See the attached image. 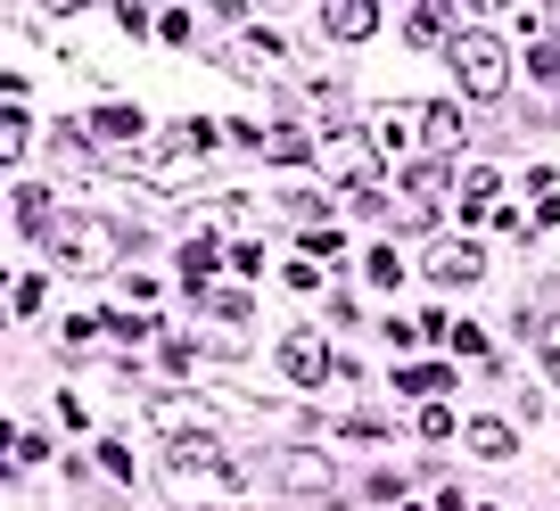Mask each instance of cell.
I'll return each instance as SVG.
<instances>
[{
  "label": "cell",
  "instance_id": "1",
  "mask_svg": "<svg viewBox=\"0 0 560 511\" xmlns=\"http://www.w3.org/2000/svg\"><path fill=\"white\" fill-rule=\"evenodd\" d=\"M41 247H50V265H66V272H108L115 265V231L92 223V215H50V223H41Z\"/></svg>",
  "mask_w": 560,
  "mask_h": 511
},
{
  "label": "cell",
  "instance_id": "2",
  "mask_svg": "<svg viewBox=\"0 0 560 511\" xmlns=\"http://www.w3.org/2000/svg\"><path fill=\"white\" fill-rule=\"evenodd\" d=\"M321 157H330V173L346 182V198H372V182H379V141L363 133V124L321 115Z\"/></svg>",
  "mask_w": 560,
  "mask_h": 511
},
{
  "label": "cell",
  "instance_id": "3",
  "mask_svg": "<svg viewBox=\"0 0 560 511\" xmlns=\"http://www.w3.org/2000/svg\"><path fill=\"white\" fill-rule=\"evenodd\" d=\"M453 75H462L470 99H503V83H511L503 41L486 34V25H462V34H453Z\"/></svg>",
  "mask_w": 560,
  "mask_h": 511
},
{
  "label": "cell",
  "instance_id": "4",
  "mask_svg": "<svg viewBox=\"0 0 560 511\" xmlns=\"http://www.w3.org/2000/svg\"><path fill=\"white\" fill-rule=\"evenodd\" d=\"M198 149H206V133L182 124V133H166L149 157H141V173H149L157 190H190V182H198Z\"/></svg>",
  "mask_w": 560,
  "mask_h": 511
},
{
  "label": "cell",
  "instance_id": "5",
  "mask_svg": "<svg viewBox=\"0 0 560 511\" xmlns=\"http://www.w3.org/2000/svg\"><path fill=\"white\" fill-rule=\"evenodd\" d=\"M223 66L240 83H280L289 75V50H280V34H240V41H223Z\"/></svg>",
  "mask_w": 560,
  "mask_h": 511
},
{
  "label": "cell",
  "instance_id": "6",
  "mask_svg": "<svg viewBox=\"0 0 560 511\" xmlns=\"http://www.w3.org/2000/svg\"><path fill=\"white\" fill-rule=\"evenodd\" d=\"M149 421L166 437H215V404H198V397H157Z\"/></svg>",
  "mask_w": 560,
  "mask_h": 511
},
{
  "label": "cell",
  "instance_id": "7",
  "mask_svg": "<svg viewBox=\"0 0 560 511\" xmlns=\"http://www.w3.org/2000/svg\"><path fill=\"white\" fill-rule=\"evenodd\" d=\"M280 372L297 379V388H321V379H330V346H321L314 330H297V339H280Z\"/></svg>",
  "mask_w": 560,
  "mask_h": 511
},
{
  "label": "cell",
  "instance_id": "8",
  "mask_svg": "<svg viewBox=\"0 0 560 511\" xmlns=\"http://www.w3.org/2000/svg\"><path fill=\"white\" fill-rule=\"evenodd\" d=\"M166 471L173 478H223V446H215V437H173V454H166Z\"/></svg>",
  "mask_w": 560,
  "mask_h": 511
},
{
  "label": "cell",
  "instance_id": "9",
  "mask_svg": "<svg viewBox=\"0 0 560 511\" xmlns=\"http://www.w3.org/2000/svg\"><path fill=\"white\" fill-rule=\"evenodd\" d=\"M321 25H330V41H372L379 34V9H372V0H330Z\"/></svg>",
  "mask_w": 560,
  "mask_h": 511
},
{
  "label": "cell",
  "instance_id": "10",
  "mask_svg": "<svg viewBox=\"0 0 560 511\" xmlns=\"http://www.w3.org/2000/svg\"><path fill=\"white\" fill-rule=\"evenodd\" d=\"M429 281H478V247H462V240H437L429 247Z\"/></svg>",
  "mask_w": 560,
  "mask_h": 511
},
{
  "label": "cell",
  "instance_id": "11",
  "mask_svg": "<svg viewBox=\"0 0 560 511\" xmlns=\"http://www.w3.org/2000/svg\"><path fill=\"white\" fill-rule=\"evenodd\" d=\"M272 478H280V487L321 495V487H330V462H321V454H280V462H272Z\"/></svg>",
  "mask_w": 560,
  "mask_h": 511
},
{
  "label": "cell",
  "instance_id": "12",
  "mask_svg": "<svg viewBox=\"0 0 560 511\" xmlns=\"http://www.w3.org/2000/svg\"><path fill=\"white\" fill-rule=\"evenodd\" d=\"M437 182H446V173H421V182H412L404 198H395V223H412V231H429V215H437Z\"/></svg>",
  "mask_w": 560,
  "mask_h": 511
},
{
  "label": "cell",
  "instance_id": "13",
  "mask_svg": "<svg viewBox=\"0 0 560 511\" xmlns=\"http://www.w3.org/2000/svg\"><path fill=\"white\" fill-rule=\"evenodd\" d=\"M92 133H99V141H141V108L108 99V108H92Z\"/></svg>",
  "mask_w": 560,
  "mask_h": 511
},
{
  "label": "cell",
  "instance_id": "14",
  "mask_svg": "<svg viewBox=\"0 0 560 511\" xmlns=\"http://www.w3.org/2000/svg\"><path fill=\"white\" fill-rule=\"evenodd\" d=\"M462 437H470V454H486V462H511V446H520V437H511L503 421H470Z\"/></svg>",
  "mask_w": 560,
  "mask_h": 511
},
{
  "label": "cell",
  "instance_id": "15",
  "mask_svg": "<svg viewBox=\"0 0 560 511\" xmlns=\"http://www.w3.org/2000/svg\"><path fill=\"white\" fill-rule=\"evenodd\" d=\"M462 133H470L462 108H429L421 115V141H429V149H462Z\"/></svg>",
  "mask_w": 560,
  "mask_h": 511
},
{
  "label": "cell",
  "instance_id": "16",
  "mask_svg": "<svg viewBox=\"0 0 560 511\" xmlns=\"http://www.w3.org/2000/svg\"><path fill=\"white\" fill-rule=\"evenodd\" d=\"M527 75H536V83H560V41H544L536 25H527Z\"/></svg>",
  "mask_w": 560,
  "mask_h": 511
},
{
  "label": "cell",
  "instance_id": "17",
  "mask_svg": "<svg viewBox=\"0 0 560 511\" xmlns=\"http://www.w3.org/2000/svg\"><path fill=\"white\" fill-rule=\"evenodd\" d=\"M446 363H412V372H395V388H404V397H437V388H446Z\"/></svg>",
  "mask_w": 560,
  "mask_h": 511
},
{
  "label": "cell",
  "instance_id": "18",
  "mask_svg": "<svg viewBox=\"0 0 560 511\" xmlns=\"http://www.w3.org/2000/svg\"><path fill=\"white\" fill-rule=\"evenodd\" d=\"M256 149H264V157H280V166H297V157H305V133H297V124H272Z\"/></svg>",
  "mask_w": 560,
  "mask_h": 511
},
{
  "label": "cell",
  "instance_id": "19",
  "mask_svg": "<svg viewBox=\"0 0 560 511\" xmlns=\"http://www.w3.org/2000/svg\"><path fill=\"white\" fill-rule=\"evenodd\" d=\"M182 272H190V289H206V272H215V240H206V231L182 247Z\"/></svg>",
  "mask_w": 560,
  "mask_h": 511
},
{
  "label": "cell",
  "instance_id": "20",
  "mask_svg": "<svg viewBox=\"0 0 560 511\" xmlns=\"http://www.w3.org/2000/svg\"><path fill=\"white\" fill-rule=\"evenodd\" d=\"M446 34V9H404V41H437Z\"/></svg>",
  "mask_w": 560,
  "mask_h": 511
},
{
  "label": "cell",
  "instance_id": "21",
  "mask_svg": "<svg viewBox=\"0 0 560 511\" xmlns=\"http://www.w3.org/2000/svg\"><path fill=\"white\" fill-rule=\"evenodd\" d=\"M108 330H115V339H149V314H141V305H115Z\"/></svg>",
  "mask_w": 560,
  "mask_h": 511
},
{
  "label": "cell",
  "instance_id": "22",
  "mask_svg": "<svg viewBox=\"0 0 560 511\" xmlns=\"http://www.w3.org/2000/svg\"><path fill=\"white\" fill-rule=\"evenodd\" d=\"M25 141H34V133H25V115H9V124H0V166H17Z\"/></svg>",
  "mask_w": 560,
  "mask_h": 511
},
{
  "label": "cell",
  "instance_id": "23",
  "mask_svg": "<svg viewBox=\"0 0 560 511\" xmlns=\"http://www.w3.org/2000/svg\"><path fill=\"white\" fill-rule=\"evenodd\" d=\"M321 256H338V231L330 223H305V265H321Z\"/></svg>",
  "mask_w": 560,
  "mask_h": 511
},
{
  "label": "cell",
  "instance_id": "24",
  "mask_svg": "<svg viewBox=\"0 0 560 511\" xmlns=\"http://www.w3.org/2000/svg\"><path fill=\"white\" fill-rule=\"evenodd\" d=\"M372 281H379V289L404 281V256H395V247H372Z\"/></svg>",
  "mask_w": 560,
  "mask_h": 511
},
{
  "label": "cell",
  "instance_id": "25",
  "mask_svg": "<svg viewBox=\"0 0 560 511\" xmlns=\"http://www.w3.org/2000/svg\"><path fill=\"white\" fill-rule=\"evenodd\" d=\"M157 34H166V41H190V34H198V17H190V9H157Z\"/></svg>",
  "mask_w": 560,
  "mask_h": 511
},
{
  "label": "cell",
  "instance_id": "26",
  "mask_svg": "<svg viewBox=\"0 0 560 511\" xmlns=\"http://www.w3.org/2000/svg\"><path fill=\"white\" fill-rule=\"evenodd\" d=\"M453 355H462V363H486V330H470V323H453Z\"/></svg>",
  "mask_w": 560,
  "mask_h": 511
},
{
  "label": "cell",
  "instance_id": "27",
  "mask_svg": "<svg viewBox=\"0 0 560 511\" xmlns=\"http://www.w3.org/2000/svg\"><path fill=\"white\" fill-rule=\"evenodd\" d=\"M527 330H536V346H544V363H560V314H544V323H536V314H527Z\"/></svg>",
  "mask_w": 560,
  "mask_h": 511
},
{
  "label": "cell",
  "instance_id": "28",
  "mask_svg": "<svg viewBox=\"0 0 560 511\" xmlns=\"http://www.w3.org/2000/svg\"><path fill=\"white\" fill-rule=\"evenodd\" d=\"M206 305H215L223 323H247V289H215V297H206Z\"/></svg>",
  "mask_w": 560,
  "mask_h": 511
},
{
  "label": "cell",
  "instance_id": "29",
  "mask_svg": "<svg viewBox=\"0 0 560 511\" xmlns=\"http://www.w3.org/2000/svg\"><path fill=\"white\" fill-rule=\"evenodd\" d=\"M99 471H108V478H132V446H115V437H108V446H99Z\"/></svg>",
  "mask_w": 560,
  "mask_h": 511
},
{
  "label": "cell",
  "instance_id": "30",
  "mask_svg": "<svg viewBox=\"0 0 560 511\" xmlns=\"http://www.w3.org/2000/svg\"><path fill=\"white\" fill-rule=\"evenodd\" d=\"M34 305H41V281H34V272H25V281L9 289V314H34Z\"/></svg>",
  "mask_w": 560,
  "mask_h": 511
},
{
  "label": "cell",
  "instance_id": "31",
  "mask_svg": "<svg viewBox=\"0 0 560 511\" xmlns=\"http://www.w3.org/2000/svg\"><path fill=\"white\" fill-rule=\"evenodd\" d=\"M421 437H453V413H446V404H421Z\"/></svg>",
  "mask_w": 560,
  "mask_h": 511
},
{
  "label": "cell",
  "instance_id": "32",
  "mask_svg": "<svg viewBox=\"0 0 560 511\" xmlns=\"http://www.w3.org/2000/svg\"><path fill=\"white\" fill-rule=\"evenodd\" d=\"M470 511H503V503H470Z\"/></svg>",
  "mask_w": 560,
  "mask_h": 511
}]
</instances>
